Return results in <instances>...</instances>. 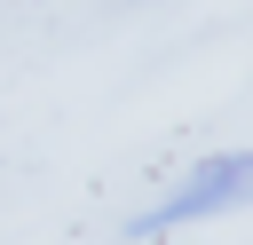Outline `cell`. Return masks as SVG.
Segmentation results:
<instances>
[{
    "instance_id": "1",
    "label": "cell",
    "mask_w": 253,
    "mask_h": 245,
    "mask_svg": "<svg viewBox=\"0 0 253 245\" xmlns=\"http://www.w3.org/2000/svg\"><path fill=\"white\" fill-rule=\"evenodd\" d=\"M237 190H245V158L237 150H221V158H206L198 174H182L150 213H134V237H158V229H182V221H206V213H221V205H237Z\"/></svg>"
}]
</instances>
